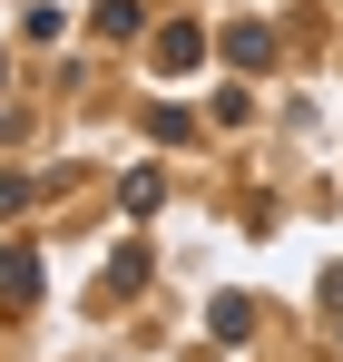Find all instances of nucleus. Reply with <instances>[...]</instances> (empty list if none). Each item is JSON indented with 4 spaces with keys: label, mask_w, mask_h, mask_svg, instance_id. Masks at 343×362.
Returning <instances> with one entry per match:
<instances>
[{
    "label": "nucleus",
    "mask_w": 343,
    "mask_h": 362,
    "mask_svg": "<svg viewBox=\"0 0 343 362\" xmlns=\"http://www.w3.org/2000/svg\"><path fill=\"white\" fill-rule=\"evenodd\" d=\"M226 59L235 69H265V59H275V30H265V20H235V30H226Z\"/></svg>",
    "instance_id": "f257e3e1"
},
{
    "label": "nucleus",
    "mask_w": 343,
    "mask_h": 362,
    "mask_svg": "<svg viewBox=\"0 0 343 362\" xmlns=\"http://www.w3.org/2000/svg\"><path fill=\"white\" fill-rule=\"evenodd\" d=\"M0 294H10V303L40 294V255H20V245H10V255H0Z\"/></svg>",
    "instance_id": "f03ea898"
},
{
    "label": "nucleus",
    "mask_w": 343,
    "mask_h": 362,
    "mask_svg": "<svg viewBox=\"0 0 343 362\" xmlns=\"http://www.w3.org/2000/svg\"><path fill=\"white\" fill-rule=\"evenodd\" d=\"M186 59H206V40L176 20V30H157V69H186Z\"/></svg>",
    "instance_id": "7ed1b4c3"
},
{
    "label": "nucleus",
    "mask_w": 343,
    "mask_h": 362,
    "mask_svg": "<svg viewBox=\"0 0 343 362\" xmlns=\"http://www.w3.org/2000/svg\"><path fill=\"white\" fill-rule=\"evenodd\" d=\"M30 206V177H0V216H20Z\"/></svg>",
    "instance_id": "20e7f679"
}]
</instances>
